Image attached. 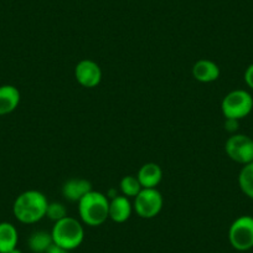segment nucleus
Masks as SVG:
<instances>
[{"label":"nucleus","mask_w":253,"mask_h":253,"mask_svg":"<svg viewBox=\"0 0 253 253\" xmlns=\"http://www.w3.org/2000/svg\"><path fill=\"white\" fill-rule=\"evenodd\" d=\"M48 201L45 194L38 190H28L15 199L13 205V213L21 223L31 225L46 217Z\"/></svg>","instance_id":"obj_1"},{"label":"nucleus","mask_w":253,"mask_h":253,"mask_svg":"<svg viewBox=\"0 0 253 253\" xmlns=\"http://www.w3.org/2000/svg\"><path fill=\"white\" fill-rule=\"evenodd\" d=\"M79 213L82 222L97 227L109 218V199L99 191H89L79 201Z\"/></svg>","instance_id":"obj_2"},{"label":"nucleus","mask_w":253,"mask_h":253,"mask_svg":"<svg viewBox=\"0 0 253 253\" xmlns=\"http://www.w3.org/2000/svg\"><path fill=\"white\" fill-rule=\"evenodd\" d=\"M53 243L72 251L79 248L84 240V228L77 218L66 216L57 221L51 230Z\"/></svg>","instance_id":"obj_3"},{"label":"nucleus","mask_w":253,"mask_h":253,"mask_svg":"<svg viewBox=\"0 0 253 253\" xmlns=\"http://www.w3.org/2000/svg\"><path fill=\"white\" fill-rule=\"evenodd\" d=\"M253 109V98L250 92L245 89H235L223 97L221 102V111L225 118L242 119L247 117Z\"/></svg>","instance_id":"obj_4"},{"label":"nucleus","mask_w":253,"mask_h":253,"mask_svg":"<svg viewBox=\"0 0 253 253\" xmlns=\"http://www.w3.org/2000/svg\"><path fill=\"white\" fill-rule=\"evenodd\" d=\"M228 241L235 250L241 252L253 248L252 216H240L231 223L228 230Z\"/></svg>","instance_id":"obj_5"},{"label":"nucleus","mask_w":253,"mask_h":253,"mask_svg":"<svg viewBox=\"0 0 253 253\" xmlns=\"http://www.w3.org/2000/svg\"><path fill=\"white\" fill-rule=\"evenodd\" d=\"M164 199L158 189H142L134 198L133 210L142 218H154L162 211Z\"/></svg>","instance_id":"obj_6"},{"label":"nucleus","mask_w":253,"mask_h":253,"mask_svg":"<svg viewBox=\"0 0 253 253\" xmlns=\"http://www.w3.org/2000/svg\"><path fill=\"white\" fill-rule=\"evenodd\" d=\"M227 157L238 164L246 165L253 162V139L246 134H231L225 143Z\"/></svg>","instance_id":"obj_7"},{"label":"nucleus","mask_w":253,"mask_h":253,"mask_svg":"<svg viewBox=\"0 0 253 253\" xmlns=\"http://www.w3.org/2000/svg\"><path fill=\"white\" fill-rule=\"evenodd\" d=\"M76 81L84 88H94L102 81V70L92 60H82L75 67Z\"/></svg>","instance_id":"obj_8"},{"label":"nucleus","mask_w":253,"mask_h":253,"mask_svg":"<svg viewBox=\"0 0 253 253\" xmlns=\"http://www.w3.org/2000/svg\"><path fill=\"white\" fill-rule=\"evenodd\" d=\"M62 195L70 203H79L86 194L92 191V184L87 179H70L62 185Z\"/></svg>","instance_id":"obj_9"},{"label":"nucleus","mask_w":253,"mask_h":253,"mask_svg":"<svg viewBox=\"0 0 253 253\" xmlns=\"http://www.w3.org/2000/svg\"><path fill=\"white\" fill-rule=\"evenodd\" d=\"M133 212V205L129 198L124 195H117L109 200V218L113 222L123 223L129 220Z\"/></svg>","instance_id":"obj_10"},{"label":"nucleus","mask_w":253,"mask_h":253,"mask_svg":"<svg viewBox=\"0 0 253 253\" xmlns=\"http://www.w3.org/2000/svg\"><path fill=\"white\" fill-rule=\"evenodd\" d=\"M221 71L220 67L216 62L211 60H199L193 66V76L196 81L203 82V84H210L215 82L220 77Z\"/></svg>","instance_id":"obj_11"},{"label":"nucleus","mask_w":253,"mask_h":253,"mask_svg":"<svg viewBox=\"0 0 253 253\" xmlns=\"http://www.w3.org/2000/svg\"><path fill=\"white\" fill-rule=\"evenodd\" d=\"M20 91L13 84L0 86V116H6L18 108L20 103Z\"/></svg>","instance_id":"obj_12"},{"label":"nucleus","mask_w":253,"mask_h":253,"mask_svg":"<svg viewBox=\"0 0 253 253\" xmlns=\"http://www.w3.org/2000/svg\"><path fill=\"white\" fill-rule=\"evenodd\" d=\"M137 177L143 189H157L163 179V170L157 163H147L140 168Z\"/></svg>","instance_id":"obj_13"},{"label":"nucleus","mask_w":253,"mask_h":253,"mask_svg":"<svg viewBox=\"0 0 253 253\" xmlns=\"http://www.w3.org/2000/svg\"><path fill=\"white\" fill-rule=\"evenodd\" d=\"M19 233L10 222H0V253H9L18 247Z\"/></svg>","instance_id":"obj_14"},{"label":"nucleus","mask_w":253,"mask_h":253,"mask_svg":"<svg viewBox=\"0 0 253 253\" xmlns=\"http://www.w3.org/2000/svg\"><path fill=\"white\" fill-rule=\"evenodd\" d=\"M52 245L53 240L51 232L42 230L31 233L28 240V246L33 253H46Z\"/></svg>","instance_id":"obj_15"},{"label":"nucleus","mask_w":253,"mask_h":253,"mask_svg":"<svg viewBox=\"0 0 253 253\" xmlns=\"http://www.w3.org/2000/svg\"><path fill=\"white\" fill-rule=\"evenodd\" d=\"M238 185L242 193L253 200V162L243 165L238 174Z\"/></svg>","instance_id":"obj_16"},{"label":"nucleus","mask_w":253,"mask_h":253,"mask_svg":"<svg viewBox=\"0 0 253 253\" xmlns=\"http://www.w3.org/2000/svg\"><path fill=\"white\" fill-rule=\"evenodd\" d=\"M119 189L122 191V195L126 196V198H135L143 187L137 176L126 175V176L122 177L121 182H119Z\"/></svg>","instance_id":"obj_17"},{"label":"nucleus","mask_w":253,"mask_h":253,"mask_svg":"<svg viewBox=\"0 0 253 253\" xmlns=\"http://www.w3.org/2000/svg\"><path fill=\"white\" fill-rule=\"evenodd\" d=\"M66 216L67 209L62 203H57V201L48 203L47 211H46V217H48L51 221H53V222H57V221L62 220V218H65Z\"/></svg>","instance_id":"obj_18"},{"label":"nucleus","mask_w":253,"mask_h":253,"mask_svg":"<svg viewBox=\"0 0 253 253\" xmlns=\"http://www.w3.org/2000/svg\"><path fill=\"white\" fill-rule=\"evenodd\" d=\"M238 126H240V121L233 118H225V129L231 134H236L238 130Z\"/></svg>","instance_id":"obj_19"},{"label":"nucleus","mask_w":253,"mask_h":253,"mask_svg":"<svg viewBox=\"0 0 253 253\" xmlns=\"http://www.w3.org/2000/svg\"><path fill=\"white\" fill-rule=\"evenodd\" d=\"M245 82L250 88L253 89V63L246 69L245 71Z\"/></svg>","instance_id":"obj_20"},{"label":"nucleus","mask_w":253,"mask_h":253,"mask_svg":"<svg viewBox=\"0 0 253 253\" xmlns=\"http://www.w3.org/2000/svg\"><path fill=\"white\" fill-rule=\"evenodd\" d=\"M46 253H71V251L66 250V248L60 247V246H57V245H55V243H53V245L51 246L50 248H48L47 252H46Z\"/></svg>","instance_id":"obj_21"},{"label":"nucleus","mask_w":253,"mask_h":253,"mask_svg":"<svg viewBox=\"0 0 253 253\" xmlns=\"http://www.w3.org/2000/svg\"><path fill=\"white\" fill-rule=\"evenodd\" d=\"M9 253H23V252H21V250H19V248L16 247V248H14L13 251H10V252H9Z\"/></svg>","instance_id":"obj_22"}]
</instances>
